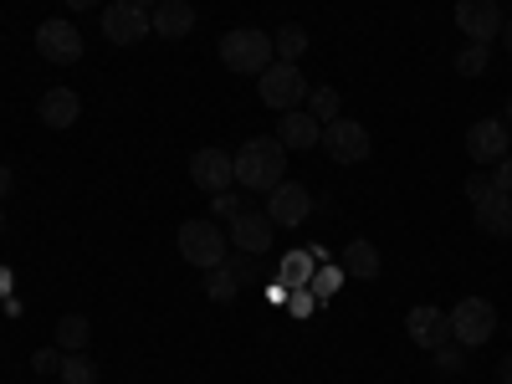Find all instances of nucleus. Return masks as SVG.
Listing matches in <instances>:
<instances>
[{
  "label": "nucleus",
  "mask_w": 512,
  "mask_h": 384,
  "mask_svg": "<svg viewBox=\"0 0 512 384\" xmlns=\"http://www.w3.org/2000/svg\"><path fill=\"white\" fill-rule=\"evenodd\" d=\"M318 149H328V159H338V164H359V159H369V128L354 118H333V123H323Z\"/></svg>",
  "instance_id": "obj_7"
},
{
  "label": "nucleus",
  "mask_w": 512,
  "mask_h": 384,
  "mask_svg": "<svg viewBox=\"0 0 512 384\" xmlns=\"http://www.w3.org/2000/svg\"><path fill=\"white\" fill-rule=\"evenodd\" d=\"M492 190H497V185H492V175H472V180H466V200H472V205H477V200H487Z\"/></svg>",
  "instance_id": "obj_31"
},
{
  "label": "nucleus",
  "mask_w": 512,
  "mask_h": 384,
  "mask_svg": "<svg viewBox=\"0 0 512 384\" xmlns=\"http://www.w3.org/2000/svg\"><path fill=\"white\" fill-rule=\"evenodd\" d=\"M149 26L164 41H185L195 31V6H190V0H159V6L149 11Z\"/></svg>",
  "instance_id": "obj_16"
},
{
  "label": "nucleus",
  "mask_w": 512,
  "mask_h": 384,
  "mask_svg": "<svg viewBox=\"0 0 512 384\" xmlns=\"http://www.w3.org/2000/svg\"><path fill=\"white\" fill-rule=\"evenodd\" d=\"M88 318L82 313H67V318H57V349L62 354H82V344H88Z\"/></svg>",
  "instance_id": "obj_20"
},
{
  "label": "nucleus",
  "mask_w": 512,
  "mask_h": 384,
  "mask_svg": "<svg viewBox=\"0 0 512 384\" xmlns=\"http://www.w3.org/2000/svg\"><path fill=\"white\" fill-rule=\"evenodd\" d=\"M446 318H451V338L461 349H482L487 338L497 333V308L487 303V297H461Z\"/></svg>",
  "instance_id": "obj_5"
},
{
  "label": "nucleus",
  "mask_w": 512,
  "mask_h": 384,
  "mask_svg": "<svg viewBox=\"0 0 512 384\" xmlns=\"http://www.w3.org/2000/svg\"><path fill=\"white\" fill-rule=\"evenodd\" d=\"M210 205H216V216H231V221H236L241 210H246V205H241V195H231V190H221V195H210ZM216 216H210V221H216Z\"/></svg>",
  "instance_id": "obj_27"
},
{
  "label": "nucleus",
  "mask_w": 512,
  "mask_h": 384,
  "mask_svg": "<svg viewBox=\"0 0 512 384\" xmlns=\"http://www.w3.org/2000/svg\"><path fill=\"white\" fill-rule=\"evenodd\" d=\"M466 154H472L477 164H497L512 154V128L502 118H477L472 128H466Z\"/></svg>",
  "instance_id": "obj_10"
},
{
  "label": "nucleus",
  "mask_w": 512,
  "mask_h": 384,
  "mask_svg": "<svg viewBox=\"0 0 512 384\" xmlns=\"http://www.w3.org/2000/svg\"><path fill=\"white\" fill-rule=\"evenodd\" d=\"M272 62H277V52H272V36H267V31H256V26H236V31H226V36H221V67H226V72L262 77Z\"/></svg>",
  "instance_id": "obj_2"
},
{
  "label": "nucleus",
  "mask_w": 512,
  "mask_h": 384,
  "mask_svg": "<svg viewBox=\"0 0 512 384\" xmlns=\"http://www.w3.org/2000/svg\"><path fill=\"white\" fill-rule=\"evenodd\" d=\"M487 62H492V47H482V41H466V47L456 52V72L461 77H482Z\"/></svg>",
  "instance_id": "obj_23"
},
{
  "label": "nucleus",
  "mask_w": 512,
  "mask_h": 384,
  "mask_svg": "<svg viewBox=\"0 0 512 384\" xmlns=\"http://www.w3.org/2000/svg\"><path fill=\"white\" fill-rule=\"evenodd\" d=\"M41 123H47V128H72L77 123V113H82V98L72 93V88H52L47 98H41Z\"/></svg>",
  "instance_id": "obj_18"
},
{
  "label": "nucleus",
  "mask_w": 512,
  "mask_h": 384,
  "mask_svg": "<svg viewBox=\"0 0 512 384\" xmlns=\"http://www.w3.org/2000/svg\"><path fill=\"white\" fill-rule=\"evenodd\" d=\"M36 52L57 67H72V62H82V31L72 21H41L36 26Z\"/></svg>",
  "instance_id": "obj_9"
},
{
  "label": "nucleus",
  "mask_w": 512,
  "mask_h": 384,
  "mask_svg": "<svg viewBox=\"0 0 512 384\" xmlns=\"http://www.w3.org/2000/svg\"><path fill=\"white\" fill-rule=\"evenodd\" d=\"M103 36L113 47H139L144 36H154L149 11H139L134 0H113V6H103Z\"/></svg>",
  "instance_id": "obj_6"
},
{
  "label": "nucleus",
  "mask_w": 512,
  "mask_h": 384,
  "mask_svg": "<svg viewBox=\"0 0 512 384\" xmlns=\"http://www.w3.org/2000/svg\"><path fill=\"white\" fill-rule=\"evenodd\" d=\"M282 282L287 287H308L313 282V256H303V251L287 256V262H282Z\"/></svg>",
  "instance_id": "obj_26"
},
{
  "label": "nucleus",
  "mask_w": 512,
  "mask_h": 384,
  "mask_svg": "<svg viewBox=\"0 0 512 384\" xmlns=\"http://www.w3.org/2000/svg\"><path fill=\"white\" fill-rule=\"evenodd\" d=\"M497 384H512V374H502V379H497Z\"/></svg>",
  "instance_id": "obj_41"
},
{
  "label": "nucleus",
  "mask_w": 512,
  "mask_h": 384,
  "mask_svg": "<svg viewBox=\"0 0 512 384\" xmlns=\"http://www.w3.org/2000/svg\"><path fill=\"white\" fill-rule=\"evenodd\" d=\"M272 52H277V62H297L308 52V31L303 26H277L272 31Z\"/></svg>",
  "instance_id": "obj_21"
},
{
  "label": "nucleus",
  "mask_w": 512,
  "mask_h": 384,
  "mask_svg": "<svg viewBox=\"0 0 512 384\" xmlns=\"http://www.w3.org/2000/svg\"><path fill=\"white\" fill-rule=\"evenodd\" d=\"M67 6H72V11H93V6H98V0H67Z\"/></svg>",
  "instance_id": "obj_37"
},
{
  "label": "nucleus",
  "mask_w": 512,
  "mask_h": 384,
  "mask_svg": "<svg viewBox=\"0 0 512 384\" xmlns=\"http://www.w3.org/2000/svg\"><path fill=\"white\" fill-rule=\"evenodd\" d=\"M303 108H308L318 123H333V118H338V88H313Z\"/></svg>",
  "instance_id": "obj_25"
},
{
  "label": "nucleus",
  "mask_w": 512,
  "mask_h": 384,
  "mask_svg": "<svg viewBox=\"0 0 512 384\" xmlns=\"http://www.w3.org/2000/svg\"><path fill=\"white\" fill-rule=\"evenodd\" d=\"M62 384H98V364L88 354H62Z\"/></svg>",
  "instance_id": "obj_22"
},
{
  "label": "nucleus",
  "mask_w": 512,
  "mask_h": 384,
  "mask_svg": "<svg viewBox=\"0 0 512 384\" xmlns=\"http://www.w3.org/2000/svg\"><path fill=\"white\" fill-rule=\"evenodd\" d=\"M492 185H497V190H502V195H512V154H507V159H497V164H492Z\"/></svg>",
  "instance_id": "obj_32"
},
{
  "label": "nucleus",
  "mask_w": 512,
  "mask_h": 384,
  "mask_svg": "<svg viewBox=\"0 0 512 384\" xmlns=\"http://www.w3.org/2000/svg\"><path fill=\"white\" fill-rule=\"evenodd\" d=\"M6 195H11V169L0 164V200H6Z\"/></svg>",
  "instance_id": "obj_34"
},
{
  "label": "nucleus",
  "mask_w": 512,
  "mask_h": 384,
  "mask_svg": "<svg viewBox=\"0 0 512 384\" xmlns=\"http://www.w3.org/2000/svg\"><path fill=\"white\" fill-rule=\"evenodd\" d=\"M477 226H482L487 236H502V241H512V195L492 190L487 200H477Z\"/></svg>",
  "instance_id": "obj_17"
},
{
  "label": "nucleus",
  "mask_w": 512,
  "mask_h": 384,
  "mask_svg": "<svg viewBox=\"0 0 512 384\" xmlns=\"http://www.w3.org/2000/svg\"><path fill=\"white\" fill-rule=\"evenodd\" d=\"M236 185L241 190H251V195H272L282 180H287V149L277 144V139H246L236 154Z\"/></svg>",
  "instance_id": "obj_1"
},
{
  "label": "nucleus",
  "mask_w": 512,
  "mask_h": 384,
  "mask_svg": "<svg viewBox=\"0 0 512 384\" xmlns=\"http://www.w3.org/2000/svg\"><path fill=\"white\" fill-rule=\"evenodd\" d=\"M267 216H272V226H303L313 216V195L297 185V180H282L267 195Z\"/></svg>",
  "instance_id": "obj_13"
},
{
  "label": "nucleus",
  "mask_w": 512,
  "mask_h": 384,
  "mask_svg": "<svg viewBox=\"0 0 512 384\" xmlns=\"http://www.w3.org/2000/svg\"><path fill=\"white\" fill-rule=\"evenodd\" d=\"M349 272H338V267H328V272H313V297H333V287L344 282Z\"/></svg>",
  "instance_id": "obj_28"
},
{
  "label": "nucleus",
  "mask_w": 512,
  "mask_h": 384,
  "mask_svg": "<svg viewBox=\"0 0 512 384\" xmlns=\"http://www.w3.org/2000/svg\"><path fill=\"white\" fill-rule=\"evenodd\" d=\"M0 231H6V210H0Z\"/></svg>",
  "instance_id": "obj_40"
},
{
  "label": "nucleus",
  "mask_w": 512,
  "mask_h": 384,
  "mask_svg": "<svg viewBox=\"0 0 512 384\" xmlns=\"http://www.w3.org/2000/svg\"><path fill=\"white\" fill-rule=\"evenodd\" d=\"M231 241H236V251H246V256H267L272 246H277V226H272V216L267 210H241V216L231 221Z\"/></svg>",
  "instance_id": "obj_12"
},
{
  "label": "nucleus",
  "mask_w": 512,
  "mask_h": 384,
  "mask_svg": "<svg viewBox=\"0 0 512 384\" xmlns=\"http://www.w3.org/2000/svg\"><path fill=\"white\" fill-rule=\"evenodd\" d=\"M436 364H441L446 374H451V369H461V349H456V344H441V349H436Z\"/></svg>",
  "instance_id": "obj_33"
},
{
  "label": "nucleus",
  "mask_w": 512,
  "mask_h": 384,
  "mask_svg": "<svg viewBox=\"0 0 512 384\" xmlns=\"http://www.w3.org/2000/svg\"><path fill=\"white\" fill-rule=\"evenodd\" d=\"M502 113H507V118H502V123H507V128H512V98H507V108H502Z\"/></svg>",
  "instance_id": "obj_39"
},
{
  "label": "nucleus",
  "mask_w": 512,
  "mask_h": 384,
  "mask_svg": "<svg viewBox=\"0 0 512 384\" xmlns=\"http://www.w3.org/2000/svg\"><path fill=\"white\" fill-rule=\"evenodd\" d=\"M226 267L236 272V282H241V287H246V282H256V277H251V272H256V256H246V251H241L236 262H231V256H226Z\"/></svg>",
  "instance_id": "obj_30"
},
{
  "label": "nucleus",
  "mask_w": 512,
  "mask_h": 384,
  "mask_svg": "<svg viewBox=\"0 0 512 384\" xmlns=\"http://www.w3.org/2000/svg\"><path fill=\"white\" fill-rule=\"evenodd\" d=\"M11 292V267H0V297Z\"/></svg>",
  "instance_id": "obj_36"
},
{
  "label": "nucleus",
  "mask_w": 512,
  "mask_h": 384,
  "mask_svg": "<svg viewBox=\"0 0 512 384\" xmlns=\"http://www.w3.org/2000/svg\"><path fill=\"white\" fill-rule=\"evenodd\" d=\"M134 6H139V11H154V6H159V0H134Z\"/></svg>",
  "instance_id": "obj_38"
},
{
  "label": "nucleus",
  "mask_w": 512,
  "mask_h": 384,
  "mask_svg": "<svg viewBox=\"0 0 512 384\" xmlns=\"http://www.w3.org/2000/svg\"><path fill=\"white\" fill-rule=\"evenodd\" d=\"M31 369H36V374H57V369H62V354H57V349H36V354H31Z\"/></svg>",
  "instance_id": "obj_29"
},
{
  "label": "nucleus",
  "mask_w": 512,
  "mask_h": 384,
  "mask_svg": "<svg viewBox=\"0 0 512 384\" xmlns=\"http://www.w3.org/2000/svg\"><path fill=\"white\" fill-rule=\"evenodd\" d=\"M456 26L466 31V41L492 47V41L502 36V6L497 0H456Z\"/></svg>",
  "instance_id": "obj_11"
},
{
  "label": "nucleus",
  "mask_w": 512,
  "mask_h": 384,
  "mask_svg": "<svg viewBox=\"0 0 512 384\" xmlns=\"http://www.w3.org/2000/svg\"><path fill=\"white\" fill-rule=\"evenodd\" d=\"M497 41H502V47L512 52V21H502V36H497Z\"/></svg>",
  "instance_id": "obj_35"
},
{
  "label": "nucleus",
  "mask_w": 512,
  "mask_h": 384,
  "mask_svg": "<svg viewBox=\"0 0 512 384\" xmlns=\"http://www.w3.org/2000/svg\"><path fill=\"white\" fill-rule=\"evenodd\" d=\"M256 93H262V103L272 113H292V108H303L308 103V77L297 72V62H272L262 77H256Z\"/></svg>",
  "instance_id": "obj_3"
},
{
  "label": "nucleus",
  "mask_w": 512,
  "mask_h": 384,
  "mask_svg": "<svg viewBox=\"0 0 512 384\" xmlns=\"http://www.w3.org/2000/svg\"><path fill=\"white\" fill-rule=\"evenodd\" d=\"M277 144L282 149H318L323 144V123L308 113V108H292V113H282V123H277Z\"/></svg>",
  "instance_id": "obj_15"
},
{
  "label": "nucleus",
  "mask_w": 512,
  "mask_h": 384,
  "mask_svg": "<svg viewBox=\"0 0 512 384\" xmlns=\"http://www.w3.org/2000/svg\"><path fill=\"white\" fill-rule=\"evenodd\" d=\"M344 272L349 277H379V246L374 241H364V236H354L349 246H344Z\"/></svg>",
  "instance_id": "obj_19"
},
{
  "label": "nucleus",
  "mask_w": 512,
  "mask_h": 384,
  "mask_svg": "<svg viewBox=\"0 0 512 384\" xmlns=\"http://www.w3.org/2000/svg\"><path fill=\"white\" fill-rule=\"evenodd\" d=\"M190 180H195V190H205V195H221V190L236 185V159H231L226 149H195V154H190Z\"/></svg>",
  "instance_id": "obj_8"
},
{
  "label": "nucleus",
  "mask_w": 512,
  "mask_h": 384,
  "mask_svg": "<svg viewBox=\"0 0 512 384\" xmlns=\"http://www.w3.org/2000/svg\"><path fill=\"white\" fill-rule=\"evenodd\" d=\"M405 333L415 338L420 349H441L446 338H451V318L441 308H431V303H420V308L405 313Z\"/></svg>",
  "instance_id": "obj_14"
},
{
  "label": "nucleus",
  "mask_w": 512,
  "mask_h": 384,
  "mask_svg": "<svg viewBox=\"0 0 512 384\" xmlns=\"http://www.w3.org/2000/svg\"><path fill=\"white\" fill-rule=\"evenodd\" d=\"M175 241H180V256H185V262H190V267H205V272L221 267L226 256H231V236H226L216 221H185Z\"/></svg>",
  "instance_id": "obj_4"
},
{
  "label": "nucleus",
  "mask_w": 512,
  "mask_h": 384,
  "mask_svg": "<svg viewBox=\"0 0 512 384\" xmlns=\"http://www.w3.org/2000/svg\"><path fill=\"white\" fill-rule=\"evenodd\" d=\"M205 292L216 297V303H231V297L241 292V282H236V272L221 262V267H210V277H205Z\"/></svg>",
  "instance_id": "obj_24"
}]
</instances>
